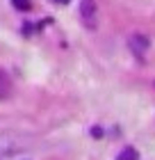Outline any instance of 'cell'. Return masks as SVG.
<instances>
[{"label": "cell", "instance_id": "6da1fadb", "mask_svg": "<svg viewBox=\"0 0 155 160\" xmlns=\"http://www.w3.org/2000/svg\"><path fill=\"white\" fill-rule=\"evenodd\" d=\"M80 16H82L87 28H96V23H98V9H96L94 0H82L80 2Z\"/></svg>", "mask_w": 155, "mask_h": 160}, {"label": "cell", "instance_id": "7a4b0ae2", "mask_svg": "<svg viewBox=\"0 0 155 160\" xmlns=\"http://www.w3.org/2000/svg\"><path fill=\"white\" fill-rule=\"evenodd\" d=\"M128 46H130V50H132L137 57H144L146 48H148V39H146L144 34H135V37H130Z\"/></svg>", "mask_w": 155, "mask_h": 160}, {"label": "cell", "instance_id": "3957f363", "mask_svg": "<svg viewBox=\"0 0 155 160\" xmlns=\"http://www.w3.org/2000/svg\"><path fill=\"white\" fill-rule=\"evenodd\" d=\"M9 94H12V80L7 78V73L2 69H0V101L9 98Z\"/></svg>", "mask_w": 155, "mask_h": 160}, {"label": "cell", "instance_id": "277c9868", "mask_svg": "<svg viewBox=\"0 0 155 160\" xmlns=\"http://www.w3.org/2000/svg\"><path fill=\"white\" fill-rule=\"evenodd\" d=\"M12 2H14V7H16V9H21V12H27V9H30V0H12Z\"/></svg>", "mask_w": 155, "mask_h": 160}, {"label": "cell", "instance_id": "5b68a950", "mask_svg": "<svg viewBox=\"0 0 155 160\" xmlns=\"http://www.w3.org/2000/svg\"><path fill=\"white\" fill-rule=\"evenodd\" d=\"M119 160H137V151L135 149H125L123 153L119 156Z\"/></svg>", "mask_w": 155, "mask_h": 160}, {"label": "cell", "instance_id": "8992f818", "mask_svg": "<svg viewBox=\"0 0 155 160\" xmlns=\"http://www.w3.org/2000/svg\"><path fill=\"white\" fill-rule=\"evenodd\" d=\"M50 2H55V5H66V2H71V0H50Z\"/></svg>", "mask_w": 155, "mask_h": 160}]
</instances>
